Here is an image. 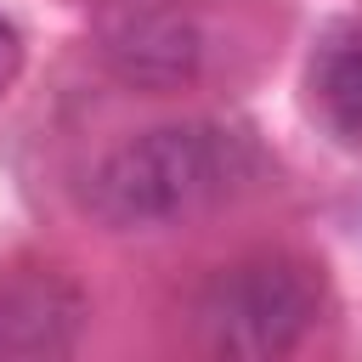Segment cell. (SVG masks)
<instances>
[{
    "label": "cell",
    "instance_id": "cell-1",
    "mask_svg": "<svg viewBox=\"0 0 362 362\" xmlns=\"http://www.w3.org/2000/svg\"><path fill=\"white\" fill-rule=\"evenodd\" d=\"M249 175L243 136L187 119V124H153L130 141H119L96 175H90V215L113 232H153L192 221L198 209L221 204Z\"/></svg>",
    "mask_w": 362,
    "mask_h": 362
},
{
    "label": "cell",
    "instance_id": "cell-2",
    "mask_svg": "<svg viewBox=\"0 0 362 362\" xmlns=\"http://www.w3.org/2000/svg\"><path fill=\"white\" fill-rule=\"evenodd\" d=\"M322 311V272L300 255H249L209 277L198 339L215 362H283Z\"/></svg>",
    "mask_w": 362,
    "mask_h": 362
},
{
    "label": "cell",
    "instance_id": "cell-3",
    "mask_svg": "<svg viewBox=\"0 0 362 362\" xmlns=\"http://www.w3.org/2000/svg\"><path fill=\"white\" fill-rule=\"evenodd\" d=\"M96 51L136 90H181L204 62V34L181 0H102Z\"/></svg>",
    "mask_w": 362,
    "mask_h": 362
},
{
    "label": "cell",
    "instance_id": "cell-4",
    "mask_svg": "<svg viewBox=\"0 0 362 362\" xmlns=\"http://www.w3.org/2000/svg\"><path fill=\"white\" fill-rule=\"evenodd\" d=\"M85 300L57 272L0 277V362H68L79 345Z\"/></svg>",
    "mask_w": 362,
    "mask_h": 362
},
{
    "label": "cell",
    "instance_id": "cell-5",
    "mask_svg": "<svg viewBox=\"0 0 362 362\" xmlns=\"http://www.w3.org/2000/svg\"><path fill=\"white\" fill-rule=\"evenodd\" d=\"M311 102L345 147H362V34H334L317 45Z\"/></svg>",
    "mask_w": 362,
    "mask_h": 362
},
{
    "label": "cell",
    "instance_id": "cell-6",
    "mask_svg": "<svg viewBox=\"0 0 362 362\" xmlns=\"http://www.w3.org/2000/svg\"><path fill=\"white\" fill-rule=\"evenodd\" d=\"M17 74H23V34L0 17V90H6Z\"/></svg>",
    "mask_w": 362,
    "mask_h": 362
}]
</instances>
